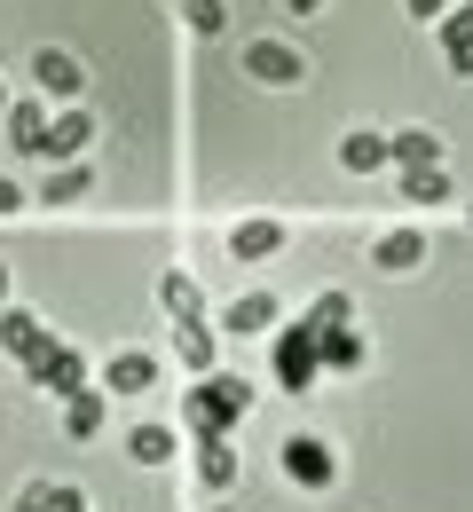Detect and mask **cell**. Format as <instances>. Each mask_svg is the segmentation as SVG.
Masks as SVG:
<instances>
[{"label":"cell","mask_w":473,"mask_h":512,"mask_svg":"<svg viewBox=\"0 0 473 512\" xmlns=\"http://www.w3.org/2000/svg\"><path fill=\"white\" fill-rule=\"evenodd\" d=\"M95 142V127H87V111H64V119H48V158H79Z\"/></svg>","instance_id":"cell-18"},{"label":"cell","mask_w":473,"mask_h":512,"mask_svg":"<svg viewBox=\"0 0 473 512\" xmlns=\"http://www.w3.org/2000/svg\"><path fill=\"white\" fill-rule=\"evenodd\" d=\"M16 512H87V497L64 489V481H24V489H16Z\"/></svg>","instance_id":"cell-13"},{"label":"cell","mask_w":473,"mask_h":512,"mask_svg":"<svg viewBox=\"0 0 473 512\" xmlns=\"http://www.w3.org/2000/svg\"><path fill=\"white\" fill-rule=\"evenodd\" d=\"M0 308H8V268H0Z\"/></svg>","instance_id":"cell-31"},{"label":"cell","mask_w":473,"mask_h":512,"mask_svg":"<svg viewBox=\"0 0 473 512\" xmlns=\"http://www.w3.org/2000/svg\"><path fill=\"white\" fill-rule=\"evenodd\" d=\"M182 24H190V32H205V40H213V32L229 24V8H221V0H182Z\"/></svg>","instance_id":"cell-27"},{"label":"cell","mask_w":473,"mask_h":512,"mask_svg":"<svg viewBox=\"0 0 473 512\" xmlns=\"http://www.w3.org/2000/svg\"><path fill=\"white\" fill-rule=\"evenodd\" d=\"M403 197L410 205H442V197H450V174H442V166H418V174H403Z\"/></svg>","instance_id":"cell-24"},{"label":"cell","mask_w":473,"mask_h":512,"mask_svg":"<svg viewBox=\"0 0 473 512\" xmlns=\"http://www.w3.org/2000/svg\"><path fill=\"white\" fill-rule=\"evenodd\" d=\"M395 150H387V134H371V127H355V134H339V166L347 174H379Z\"/></svg>","instance_id":"cell-9"},{"label":"cell","mask_w":473,"mask_h":512,"mask_svg":"<svg viewBox=\"0 0 473 512\" xmlns=\"http://www.w3.org/2000/svg\"><path fill=\"white\" fill-rule=\"evenodd\" d=\"M32 386H48V394H87V363L71 355V347H48V355H32Z\"/></svg>","instance_id":"cell-5"},{"label":"cell","mask_w":473,"mask_h":512,"mask_svg":"<svg viewBox=\"0 0 473 512\" xmlns=\"http://www.w3.org/2000/svg\"><path fill=\"white\" fill-rule=\"evenodd\" d=\"M284 473H292L300 489H332V449L316 442V434H292V442H284Z\"/></svg>","instance_id":"cell-4"},{"label":"cell","mask_w":473,"mask_h":512,"mask_svg":"<svg viewBox=\"0 0 473 512\" xmlns=\"http://www.w3.org/2000/svg\"><path fill=\"white\" fill-rule=\"evenodd\" d=\"M64 434H71V442H95V434H103V394H95V386L64 402Z\"/></svg>","instance_id":"cell-20"},{"label":"cell","mask_w":473,"mask_h":512,"mask_svg":"<svg viewBox=\"0 0 473 512\" xmlns=\"http://www.w3.org/2000/svg\"><path fill=\"white\" fill-rule=\"evenodd\" d=\"M221 323H229L237 339H253V331H269V323H276V300H269V292H245V300H229V316H221Z\"/></svg>","instance_id":"cell-17"},{"label":"cell","mask_w":473,"mask_h":512,"mask_svg":"<svg viewBox=\"0 0 473 512\" xmlns=\"http://www.w3.org/2000/svg\"><path fill=\"white\" fill-rule=\"evenodd\" d=\"M158 308H166L174 323H205V292H198V276H174V268H166V276H158Z\"/></svg>","instance_id":"cell-8"},{"label":"cell","mask_w":473,"mask_h":512,"mask_svg":"<svg viewBox=\"0 0 473 512\" xmlns=\"http://www.w3.org/2000/svg\"><path fill=\"white\" fill-rule=\"evenodd\" d=\"M387 150H395V166H403V174H418V166H442V134H426V127L387 134Z\"/></svg>","instance_id":"cell-12"},{"label":"cell","mask_w":473,"mask_h":512,"mask_svg":"<svg viewBox=\"0 0 473 512\" xmlns=\"http://www.w3.org/2000/svg\"><path fill=\"white\" fill-rule=\"evenodd\" d=\"M32 79H40V95H79L87 64H79L71 48H40V56H32Z\"/></svg>","instance_id":"cell-6"},{"label":"cell","mask_w":473,"mask_h":512,"mask_svg":"<svg viewBox=\"0 0 473 512\" xmlns=\"http://www.w3.org/2000/svg\"><path fill=\"white\" fill-rule=\"evenodd\" d=\"M245 71L261 79V87H300V48L292 40H245Z\"/></svg>","instance_id":"cell-3"},{"label":"cell","mask_w":473,"mask_h":512,"mask_svg":"<svg viewBox=\"0 0 473 512\" xmlns=\"http://www.w3.org/2000/svg\"><path fill=\"white\" fill-rule=\"evenodd\" d=\"M0 347H8V355H24V363H32V355H48V323L32 316V308H0Z\"/></svg>","instance_id":"cell-7"},{"label":"cell","mask_w":473,"mask_h":512,"mask_svg":"<svg viewBox=\"0 0 473 512\" xmlns=\"http://www.w3.org/2000/svg\"><path fill=\"white\" fill-rule=\"evenodd\" d=\"M40 197H48V205H71V197H87V174H79V166H56V174L40 182Z\"/></svg>","instance_id":"cell-26"},{"label":"cell","mask_w":473,"mask_h":512,"mask_svg":"<svg viewBox=\"0 0 473 512\" xmlns=\"http://www.w3.org/2000/svg\"><path fill=\"white\" fill-rule=\"evenodd\" d=\"M198 481L205 489H229V481H237V442H229V434L198 442Z\"/></svg>","instance_id":"cell-15"},{"label":"cell","mask_w":473,"mask_h":512,"mask_svg":"<svg viewBox=\"0 0 473 512\" xmlns=\"http://www.w3.org/2000/svg\"><path fill=\"white\" fill-rule=\"evenodd\" d=\"M174 355H182L190 371H213V331H205V323H174Z\"/></svg>","instance_id":"cell-22"},{"label":"cell","mask_w":473,"mask_h":512,"mask_svg":"<svg viewBox=\"0 0 473 512\" xmlns=\"http://www.w3.org/2000/svg\"><path fill=\"white\" fill-rule=\"evenodd\" d=\"M458 0H410V16H450Z\"/></svg>","instance_id":"cell-28"},{"label":"cell","mask_w":473,"mask_h":512,"mask_svg":"<svg viewBox=\"0 0 473 512\" xmlns=\"http://www.w3.org/2000/svg\"><path fill=\"white\" fill-rule=\"evenodd\" d=\"M8 142L24 158H48V111L40 103H8Z\"/></svg>","instance_id":"cell-11"},{"label":"cell","mask_w":473,"mask_h":512,"mask_svg":"<svg viewBox=\"0 0 473 512\" xmlns=\"http://www.w3.org/2000/svg\"><path fill=\"white\" fill-rule=\"evenodd\" d=\"M16 205H24V190H16L8 174H0V213H16Z\"/></svg>","instance_id":"cell-29"},{"label":"cell","mask_w":473,"mask_h":512,"mask_svg":"<svg viewBox=\"0 0 473 512\" xmlns=\"http://www.w3.org/2000/svg\"><path fill=\"white\" fill-rule=\"evenodd\" d=\"M442 64L458 71V79H473V8H450V16H442Z\"/></svg>","instance_id":"cell-10"},{"label":"cell","mask_w":473,"mask_h":512,"mask_svg":"<svg viewBox=\"0 0 473 512\" xmlns=\"http://www.w3.org/2000/svg\"><path fill=\"white\" fill-rule=\"evenodd\" d=\"M324 371H363V331H355V323L324 331Z\"/></svg>","instance_id":"cell-21"},{"label":"cell","mask_w":473,"mask_h":512,"mask_svg":"<svg viewBox=\"0 0 473 512\" xmlns=\"http://www.w3.org/2000/svg\"><path fill=\"white\" fill-rule=\"evenodd\" d=\"M245 410H253V386H245V379H205L198 394H190V434L213 442V434H229Z\"/></svg>","instance_id":"cell-1"},{"label":"cell","mask_w":473,"mask_h":512,"mask_svg":"<svg viewBox=\"0 0 473 512\" xmlns=\"http://www.w3.org/2000/svg\"><path fill=\"white\" fill-rule=\"evenodd\" d=\"M229 253L237 260H269V253H284V229H276V221H237V229H229Z\"/></svg>","instance_id":"cell-14"},{"label":"cell","mask_w":473,"mask_h":512,"mask_svg":"<svg viewBox=\"0 0 473 512\" xmlns=\"http://www.w3.org/2000/svg\"><path fill=\"white\" fill-rule=\"evenodd\" d=\"M379 268H387V276H403V268H418V260H426V237H418V229H387V237H379Z\"/></svg>","instance_id":"cell-16"},{"label":"cell","mask_w":473,"mask_h":512,"mask_svg":"<svg viewBox=\"0 0 473 512\" xmlns=\"http://www.w3.org/2000/svg\"><path fill=\"white\" fill-rule=\"evenodd\" d=\"M284 8H292V16H316V8H324V0H284Z\"/></svg>","instance_id":"cell-30"},{"label":"cell","mask_w":473,"mask_h":512,"mask_svg":"<svg viewBox=\"0 0 473 512\" xmlns=\"http://www.w3.org/2000/svg\"><path fill=\"white\" fill-rule=\"evenodd\" d=\"M103 386H111V394H142V386H158V363H150V355H111Z\"/></svg>","instance_id":"cell-19"},{"label":"cell","mask_w":473,"mask_h":512,"mask_svg":"<svg viewBox=\"0 0 473 512\" xmlns=\"http://www.w3.org/2000/svg\"><path fill=\"white\" fill-rule=\"evenodd\" d=\"M276 379L292 386V394L324 379V339H316V323H308V316L292 323V331H276Z\"/></svg>","instance_id":"cell-2"},{"label":"cell","mask_w":473,"mask_h":512,"mask_svg":"<svg viewBox=\"0 0 473 512\" xmlns=\"http://www.w3.org/2000/svg\"><path fill=\"white\" fill-rule=\"evenodd\" d=\"M127 457H135V465H166V457H174V434H166V426H135V434H127Z\"/></svg>","instance_id":"cell-23"},{"label":"cell","mask_w":473,"mask_h":512,"mask_svg":"<svg viewBox=\"0 0 473 512\" xmlns=\"http://www.w3.org/2000/svg\"><path fill=\"white\" fill-rule=\"evenodd\" d=\"M308 323H316V339H324V331H339V323H355V300H347V292H324V300L308 308Z\"/></svg>","instance_id":"cell-25"}]
</instances>
